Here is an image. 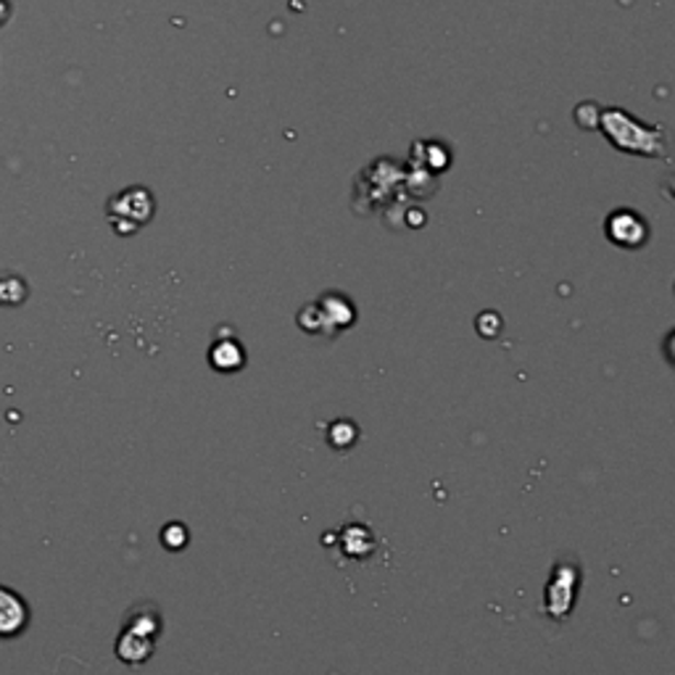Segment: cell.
<instances>
[{
  "instance_id": "1",
  "label": "cell",
  "mask_w": 675,
  "mask_h": 675,
  "mask_svg": "<svg viewBox=\"0 0 675 675\" xmlns=\"http://www.w3.org/2000/svg\"><path fill=\"white\" fill-rule=\"evenodd\" d=\"M27 605L14 592L9 588H0V639H9V635H16L27 626Z\"/></svg>"
},
{
  "instance_id": "2",
  "label": "cell",
  "mask_w": 675,
  "mask_h": 675,
  "mask_svg": "<svg viewBox=\"0 0 675 675\" xmlns=\"http://www.w3.org/2000/svg\"><path fill=\"white\" fill-rule=\"evenodd\" d=\"M212 362L216 370L222 372H233L244 364V351L235 340H225V344H216L212 349Z\"/></svg>"
},
{
  "instance_id": "3",
  "label": "cell",
  "mask_w": 675,
  "mask_h": 675,
  "mask_svg": "<svg viewBox=\"0 0 675 675\" xmlns=\"http://www.w3.org/2000/svg\"><path fill=\"white\" fill-rule=\"evenodd\" d=\"M188 543V533L182 526H169L164 528V547L169 549H182Z\"/></svg>"
}]
</instances>
